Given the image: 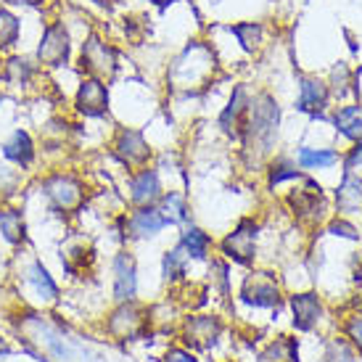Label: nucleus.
<instances>
[{
	"mask_svg": "<svg viewBox=\"0 0 362 362\" xmlns=\"http://www.w3.org/2000/svg\"><path fill=\"white\" fill-rule=\"evenodd\" d=\"M278 119H281V109L272 101V95L262 93L254 101H249V109H246L241 124L246 148L257 146V151H267L278 135Z\"/></svg>",
	"mask_w": 362,
	"mask_h": 362,
	"instance_id": "obj_1",
	"label": "nucleus"
},
{
	"mask_svg": "<svg viewBox=\"0 0 362 362\" xmlns=\"http://www.w3.org/2000/svg\"><path fill=\"white\" fill-rule=\"evenodd\" d=\"M80 69L85 77L109 82L114 80V74L119 69V56L114 51V45H109L98 32H93L85 37L80 48Z\"/></svg>",
	"mask_w": 362,
	"mask_h": 362,
	"instance_id": "obj_2",
	"label": "nucleus"
},
{
	"mask_svg": "<svg viewBox=\"0 0 362 362\" xmlns=\"http://www.w3.org/2000/svg\"><path fill=\"white\" fill-rule=\"evenodd\" d=\"M211 71H214V56L206 45L202 42H193L188 45L182 56L175 61V66H172V80L177 88H196V85H202L206 77H209Z\"/></svg>",
	"mask_w": 362,
	"mask_h": 362,
	"instance_id": "obj_3",
	"label": "nucleus"
},
{
	"mask_svg": "<svg viewBox=\"0 0 362 362\" xmlns=\"http://www.w3.org/2000/svg\"><path fill=\"white\" fill-rule=\"evenodd\" d=\"M71 56V40L69 32L64 27V21H51L45 24L40 37V45H37V53L35 59L40 64V69H59V66H66Z\"/></svg>",
	"mask_w": 362,
	"mask_h": 362,
	"instance_id": "obj_4",
	"label": "nucleus"
},
{
	"mask_svg": "<svg viewBox=\"0 0 362 362\" xmlns=\"http://www.w3.org/2000/svg\"><path fill=\"white\" fill-rule=\"evenodd\" d=\"M45 196L51 199V204L59 211H71L82 206L85 202V191H82V182L71 175H53L45 180Z\"/></svg>",
	"mask_w": 362,
	"mask_h": 362,
	"instance_id": "obj_5",
	"label": "nucleus"
},
{
	"mask_svg": "<svg viewBox=\"0 0 362 362\" xmlns=\"http://www.w3.org/2000/svg\"><path fill=\"white\" fill-rule=\"evenodd\" d=\"M74 109L80 111L82 117H103L109 111V90H106V82L95 80V77H85L77 88L74 95Z\"/></svg>",
	"mask_w": 362,
	"mask_h": 362,
	"instance_id": "obj_6",
	"label": "nucleus"
},
{
	"mask_svg": "<svg viewBox=\"0 0 362 362\" xmlns=\"http://www.w3.org/2000/svg\"><path fill=\"white\" fill-rule=\"evenodd\" d=\"M254 241H257V222L241 220L238 228L222 241V254L238 264H249L254 259Z\"/></svg>",
	"mask_w": 362,
	"mask_h": 362,
	"instance_id": "obj_7",
	"label": "nucleus"
},
{
	"mask_svg": "<svg viewBox=\"0 0 362 362\" xmlns=\"http://www.w3.org/2000/svg\"><path fill=\"white\" fill-rule=\"evenodd\" d=\"M114 153L127 167H143L148 161V156H151V148H148V143L143 138V132L119 130L117 132V141H114Z\"/></svg>",
	"mask_w": 362,
	"mask_h": 362,
	"instance_id": "obj_8",
	"label": "nucleus"
},
{
	"mask_svg": "<svg viewBox=\"0 0 362 362\" xmlns=\"http://www.w3.org/2000/svg\"><path fill=\"white\" fill-rule=\"evenodd\" d=\"M243 302L254 307H275L278 304V283L267 272H254L243 283Z\"/></svg>",
	"mask_w": 362,
	"mask_h": 362,
	"instance_id": "obj_9",
	"label": "nucleus"
},
{
	"mask_svg": "<svg viewBox=\"0 0 362 362\" xmlns=\"http://www.w3.org/2000/svg\"><path fill=\"white\" fill-rule=\"evenodd\" d=\"M40 64L24 59V56H8L6 61H0V80L13 88H27L32 80L37 77Z\"/></svg>",
	"mask_w": 362,
	"mask_h": 362,
	"instance_id": "obj_10",
	"label": "nucleus"
},
{
	"mask_svg": "<svg viewBox=\"0 0 362 362\" xmlns=\"http://www.w3.org/2000/svg\"><path fill=\"white\" fill-rule=\"evenodd\" d=\"M130 199L132 204L138 206H153V204L161 199V185H159V175L153 170H143L138 172L130 180Z\"/></svg>",
	"mask_w": 362,
	"mask_h": 362,
	"instance_id": "obj_11",
	"label": "nucleus"
},
{
	"mask_svg": "<svg viewBox=\"0 0 362 362\" xmlns=\"http://www.w3.org/2000/svg\"><path fill=\"white\" fill-rule=\"evenodd\" d=\"M222 325L217 317H191L185 325V341L196 346V349H209L217 341Z\"/></svg>",
	"mask_w": 362,
	"mask_h": 362,
	"instance_id": "obj_12",
	"label": "nucleus"
},
{
	"mask_svg": "<svg viewBox=\"0 0 362 362\" xmlns=\"http://www.w3.org/2000/svg\"><path fill=\"white\" fill-rule=\"evenodd\" d=\"M114 299L117 302H130L135 296V262L130 254H119L114 259Z\"/></svg>",
	"mask_w": 362,
	"mask_h": 362,
	"instance_id": "obj_13",
	"label": "nucleus"
},
{
	"mask_svg": "<svg viewBox=\"0 0 362 362\" xmlns=\"http://www.w3.org/2000/svg\"><path fill=\"white\" fill-rule=\"evenodd\" d=\"M127 225H130L132 235H138V238H151V235H156V233H159L164 225H170V222H167V217H164L159 209H153V206H141V209L130 217Z\"/></svg>",
	"mask_w": 362,
	"mask_h": 362,
	"instance_id": "obj_14",
	"label": "nucleus"
},
{
	"mask_svg": "<svg viewBox=\"0 0 362 362\" xmlns=\"http://www.w3.org/2000/svg\"><path fill=\"white\" fill-rule=\"evenodd\" d=\"M299 111H307V114H320L328 103V85H322L320 80L315 77H302V85H299Z\"/></svg>",
	"mask_w": 362,
	"mask_h": 362,
	"instance_id": "obj_15",
	"label": "nucleus"
},
{
	"mask_svg": "<svg viewBox=\"0 0 362 362\" xmlns=\"http://www.w3.org/2000/svg\"><path fill=\"white\" fill-rule=\"evenodd\" d=\"M35 143H32L30 132L27 130H16L11 135L6 146H3V156L13 164H19V167H30L32 161H35Z\"/></svg>",
	"mask_w": 362,
	"mask_h": 362,
	"instance_id": "obj_16",
	"label": "nucleus"
},
{
	"mask_svg": "<svg viewBox=\"0 0 362 362\" xmlns=\"http://www.w3.org/2000/svg\"><path fill=\"white\" fill-rule=\"evenodd\" d=\"M246 109H249V95H246V88L238 85L235 90H233V98L228 103V109L222 111L220 117V127L225 132H235L241 130L243 124V117H246Z\"/></svg>",
	"mask_w": 362,
	"mask_h": 362,
	"instance_id": "obj_17",
	"label": "nucleus"
},
{
	"mask_svg": "<svg viewBox=\"0 0 362 362\" xmlns=\"http://www.w3.org/2000/svg\"><path fill=\"white\" fill-rule=\"evenodd\" d=\"M291 307H293V325L299 331H310L312 325H315V320H317V315H320L317 296L315 293H299V296L291 299Z\"/></svg>",
	"mask_w": 362,
	"mask_h": 362,
	"instance_id": "obj_18",
	"label": "nucleus"
},
{
	"mask_svg": "<svg viewBox=\"0 0 362 362\" xmlns=\"http://www.w3.org/2000/svg\"><path fill=\"white\" fill-rule=\"evenodd\" d=\"M141 322H143L141 310L127 304V307H122L119 312H114V317H111V322H109V331L114 333V336H119V339H130V336H135V333L141 331Z\"/></svg>",
	"mask_w": 362,
	"mask_h": 362,
	"instance_id": "obj_19",
	"label": "nucleus"
},
{
	"mask_svg": "<svg viewBox=\"0 0 362 362\" xmlns=\"http://www.w3.org/2000/svg\"><path fill=\"white\" fill-rule=\"evenodd\" d=\"M0 233L8 243H21L27 238V225L19 209H0Z\"/></svg>",
	"mask_w": 362,
	"mask_h": 362,
	"instance_id": "obj_20",
	"label": "nucleus"
},
{
	"mask_svg": "<svg viewBox=\"0 0 362 362\" xmlns=\"http://www.w3.org/2000/svg\"><path fill=\"white\" fill-rule=\"evenodd\" d=\"M21 35V21L19 16L8 8H0V53H8Z\"/></svg>",
	"mask_w": 362,
	"mask_h": 362,
	"instance_id": "obj_21",
	"label": "nucleus"
},
{
	"mask_svg": "<svg viewBox=\"0 0 362 362\" xmlns=\"http://www.w3.org/2000/svg\"><path fill=\"white\" fill-rule=\"evenodd\" d=\"M333 122H336L339 132L346 138H352V141L362 138V106H344Z\"/></svg>",
	"mask_w": 362,
	"mask_h": 362,
	"instance_id": "obj_22",
	"label": "nucleus"
},
{
	"mask_svg": "<svg viewBox=\"0 0 362 362\" xmlns=\"http://www.w3.org/2000/svg\"><path fill=\"white\" fill-rule=\"evenodd\" d=\"M27 281L35 286V291L40 293V296H45L48 302H53L56 296H59V288H56V283H53V278L48 275V270L42 267V262H32L30 267H27Z\"/></svg>",
	"mask_w": 362,
	"mask_h": 362,
	"instance_id": "obj_23",
	"label": "nucleus"
},
{
	"mask_svg": "<svg viewBox=\"0 0 362 362\" xmlns=\"http://www.w3.org/2000/svg\"><path fill=\"white\" fill-rule=\"evenodd\" d=\"M336 202L341 211H357L362 206V180L354 175H346L344 185L336 193Z\"/></svg>",
	"mask_w": 362,
	"mask_h": 362,
	"instance_id": "obj_24",
	"label": "nucleus"
},
{
	"mask_svg": "<svg viewBox=\"0 0 362 362\" xmlns=\"http://www.w3.org/2000/svg\"><path fill=\"white\" fill-rule=\"evenodd\" d=\"M230 35H235V37H238V42H241L243 51L254 53V51H259L264 30H262V24H257V21H243V24H233Z\"/></svg>",
	"mask_w": 362,
	"mask_h": 362,
	"instance_id": "obj_25",
	"label": "nucleus"
},
{
	"mask_svg": "<svg viewBox=\"0 0 362 362\" xmlns=\"http://www.w3.org/2000/svg\"><path fill=\"white\" fill-rule=\"evenodd\" d=\"M180 243L182 249L188 252V257H193V259H206V254L211 249V238L204 230H199V228H185Z\"/></svg>",
	"mask_w": 362,
	"mask_h": 362,
	"instance_id": "obj_26",
	"label": "nucleus"
},
{
	"mask_svg": "<svg viewBox=\"0 0 362 362\" xmlns=\"http://www.w3.org/2000/svg\"><path fill=\"white\" fill-rule=\"evenodd\" d=\"M161 214L167 217V222H185L188 217V206L180 193H167L161 196Z\"/></svg>",
	"mask_w": 362,
	"mask_h": 362,
	"instance_id": "obj_27",
	"label": "nucleus"
},
{
	"mask_svg": "<svg viewBox=\"0 0 362 362\" xmlns=\"http://www.w3.org/2000/svg\"><path fill=\"white\" fill-rule=\"evenodd\" d=\"M188 259H191V257L182 249V243L177 249L167 252V257H164V278H167V281H177L180 275H185V262Z\"/></svg>",
	"mask_w": 362,
	"mask_h": 362,
	"instance_id": "obj_28",
	"label": "nucleus"
},
{
	"mask_svg": "<svg viewBox=\"0 0 362 362\" xmlns=\"http://www.w3.org/2000/svg\"><path fill=\"white\" fill-rule=\"evenodd\" d=\"M339 159L336 151H315V148H302L299 151V164L304 170H325Z\"/></svg>",
	"mask_w": 362,
	"mask_h": 362,
	"instance_id": "obj_29",
	"label": "nucleus"
},
{
	"mask_svg": "<svg viewBox=\"0 0 362 362\" xmlns=\"http://www.w3.org/2000/svg\"><path fill=\"white\" fill-rule=\"evenodd\" d=\"M264 360L270 362H296V344L291 339H281L270 346V352L264 354Z\"/></svg>",
	"mask_w": 362,
	"mask_h": 362,
	"instance_id": "obj_30",
	"label": "nucleus"
},
{
	"mask_svg": "<svg viewBox=\"0 0 362 362\" xmlns=\"http://www.w3.org/2000/svg\"><path fill=\"white\" fill-rule=\"evenodd\" d=\"M288 177H302V175L293 170V167H288V164H278L270 172V185H278L281 180H288Z\"/></svg>",
	"mask_w": 362,
	"mask_h": 362,
	"instance_id": "obj_31",
	"label": "nucleus"
},
{
	"mask_svg": "<svg viewBox=\"0 0 362 362\" xmlns=\"http://www.w3.org/2000/svg\"><path fill=\"white\" fill-rule=\"evenodd\" d=\"M331 233H336V235H344V238H357L354 228H352V225H346V222H333Z\"/></svg>",
	"mask_w": 362,
	"mask_h": 362,
	"instance_id": "obj_32",
	"label": "nucleus"
},
{
	"mask_svg": "<svg viewBox=\"0 0 362 362\" xmlns=\"http://www.w3.org/2000/svg\"><path fill=\"white\" fill-rule=\"evenodd\" d=\"M164 362H196V360H193V354L182 352V349H172V352H167Z\"/></svg>",
	"mask_w": 362,
	"mask_h": 362,
	"instance_id": "obj_33",
	"label": "nucleus"
},
{
	"mask_svg": "<svg viewBox=\"0 0 362 362\" xmlns=\"http://www.w3.org/2000/svg\"><path fill=\"white\" fill-rule=\"evenodd\" d=\"M349 333H352V339L362 346V317H357V320L349 322Z\"/></svg>",
	"mask_w": 362,
	"mask_h": 362,
	"instance_id": "obj_34",
	"label": "nucleus"
},
{
	"mask_svg": "<svg viewBox=\"0 0 362 362\" xmlns=\"http://www.w3.org/2000/svg\"><path fill=\"white\" fill-rule=\"evenodd\" d=\"M93 3H95V6H101V8H114L119 0H93Z\"/></svg>",
	"mask_w": 362,
	"mask_h": 362,
	"instance_id": "obj_35",
	"label": "nucleus"
},
{
	"mask_svg": "<svg viewBox=\"0 0 362 362\" xmlns=\"http://www.w3.org/2000/svg\"><path fill=\"white\" fill-rule=\"evenodd\" d=\"M357 161L362 164V143L357 146V148H354V153H352V159H349V164H357Z\"/></svg>",
	"mask_w": 362,
	"mask_h": 362,
	"instance_id": "obj_36",
	"label": "nucleus"
},
{
	"mask_svg": "<svg viewBox=\"0 0 362 362\" xmlns=\"http://www.w3.org/2000/svg\"><path fill=\"white\" fill-rule=\"evenodd\" d=\"M8 3H16V6H40L42 0H8Z\"/></svg>",
	"mask_w": 362,
	"mask_h": 362,
	"instance_id": "obj_37",
	"label": "nucleus"
},
{
	"mask_svg": "<svg viewBox=\"0 0 362 362\" xmlns=\"http://www.w3.org/2000/svg\"><path fill=\"white\" fill-rule=\"evenodd\" d=\"M354 307H357V310H360V312H362V291H360V293H357V299H354Z\"/></svg>",
	"mask_w": 362,
	"mask_h": 362,
	"instance_id": "obj_38",
	"label": "nucleus"
},
{
	"mask_svg": "<svg viewBox=\"0 0 362 362\" xmlns=\"http://www.w3.org/2000/svg\"><path fill=\"white\" fill-rule=\"evenodd\" d=\"M153 3H159V6H167V3H175V0H153Z\"/></svg>",
	"mask_w": 362,
	"mask_h": 362,
	"instance_id": "obj_39",
	"label": "nucleus"
},
{
	"mask_svg": "<svg viewBox=\"0 0 362 362\" xmlns=\"http://www.w3.org/2000/svg\"><path fill=\"white\" fill-rule=\"evenodd\" d=\"M0 103H3V90H0Z\"/></svg>",
	"mask_w": 362,
	"mask_h": 362,
	"instance_id": "obj_40",
	"label": "nucleus"
}]
</instances>
